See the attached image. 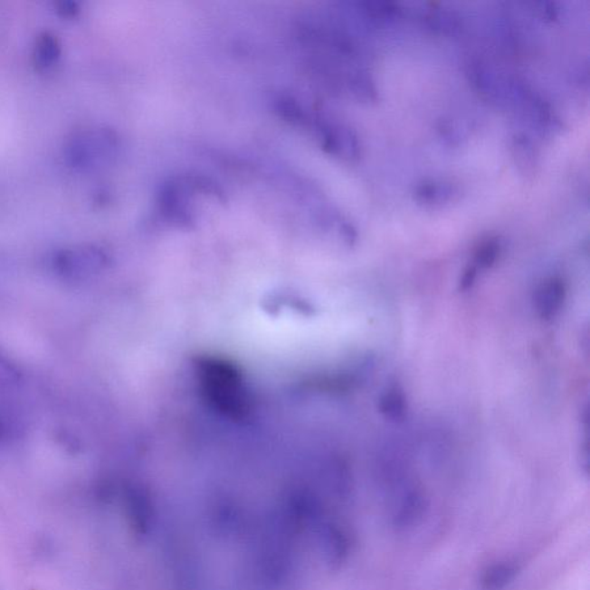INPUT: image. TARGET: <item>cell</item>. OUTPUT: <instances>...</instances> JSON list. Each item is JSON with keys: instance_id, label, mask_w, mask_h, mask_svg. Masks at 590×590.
Here are the masks:
<instances>
[{"instance_id": "6da1fadb", "label": "cell", "mask_w": 590, "mask_h": 590, "mask_svg": "<svg viewBox=\"0 0 590 590\" xmlns=\"http://www.w3.org/2000/svg\"><path fill=\"white\" fill-rule=\"evenodd\" d=\"M212 196L219 202H225V193L209 176L187 174L172 176L164 181L157 193V209L164 221L170 224L191 229L195 224L194 196Z\"/></svg>"}, {"instance_id": "9c48e42d", "label": "cell", "mask_w": 590, "mask_h": 590, "mask_svg": "<svg viewBox=\"0 0 590 590\" xmlns=\"http://www.w3.org/2000/svg\"><path fill=\"white\" fill-rule=\"evenodd\" d=\"M476 276H478V267L475 264L471 265L462 273L461 281H459V290H462V292H467V290L473 288Z\"/></svg>"}, {"instance_id": "7a4b0ae2", "label": "cell", "mask_w": 590, "mask_h": 590, "mask_svg": "<svg viewBox=\"0 0 590 590\" xmlns=\"http://www.w3.org/2000/svg\"><path fill=\"white\" fill-rule=\"evenodd\" d=\"M108 263V256L96 247H80L59 252L53 265L66 280L79 281L99 272Z\"/></svg>"}, {"instance_id": "3957f363", "label": "cell", "mask_w": 590, "mask_h": 590, "mask_svg": "<svg viewBox=\"0 0 590 590\" xmlns=\"http://www.w3.org/2000/svg\"><path fill=\"white\" fill-rule=\"evenodd\" d=\"M565 298L566 288L560 278L552 277L542 282L535 295V307L541 319L549 321L556 318L563 309Z\"/></svg>"}, {"instance_id": "ba28073f", "label": "cell", "mask_w": 590, "mask_h": 590, "mask_svg": "<svg viewBox=\"0 0 590 590\" xmlns=\"http://www.w3.org/2000/svg\"><path fill=\"white\" fill-rule=\"evenodd\" d=\"M19 383L18 372L0 357V394L14 389Z\"/></svg>"}, {"instance_id": "5b68a950", "label": "cell", "mask_w": 590, "mask_h": 590, "mask_svg": "<svg viewBox=\"0 0 590 590\" xmlns=\"http://www.w3.org/2000/svg\"><path fill=\"white\" fill-rule=\"evenodd\" d=\"M378 408L387 419L403 421L407 412L406 398L398 389L387 390L379 398Z\"/></svg>"}, {"instance_id": "8992f818", "label": "cell", "mask_w": 590, "mask_h": 590, "mask_svg": "<svg viewBox=\"0 0 590 590\" xmlns=\"http://www.w3.org/2000/svg\"><path fill=\"white\" fill-rule=\"evenodd\" d=\"M517 567L511 563L494 565L484 573L482 585L484 590H500L513 579Z\"/></svg>"}, {"instance_id": "277c9868", "label": "cell", "mask_w": 590, "mask_h": 590, "mask_svg": "<svg viewBox=\"0 0 590 590\" xmlns=\"http://www.w3.org/2000/svg\"><path fill=\"white\" fill-rule=\"evenodd\" d=\"M273 109L282 120L290 122L298 128H309L314 115L309 109L303 107L295 97L280 95L273 100Z\"/></svg>"}, {"instance_id": "52a82bcc", "label": "cell", "mask_w": 590, "mask_h": 590, "mask_svg": "<svg viewBox=\"0 0 590 590\" xmlns=\"http://www.w3.org/2000/svg\"><path fill=\"white\" fill-rule=\"evenodd\" d=\"M59 56V45L57 40L53 36L45 33L41 37L39 43L36 46V59L37 62L42 66L52 65Z\"/></svg>"}]
</instances>
